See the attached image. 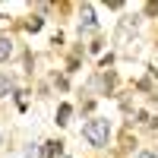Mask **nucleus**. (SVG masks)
Masks as SVG:
<instances>
[{"mask_svg":"<svg viewBox=\"0 0 158 158\" xmlns=\"http://www.w3.org/2000/svg\"><path fill=\"white\" fill-rule=\"evenodd\" d=\"M82 136L92 142V146H108V136H111V127H108V120H101V117H95V120H89L85 127H82Z\"/></svg>","mask_w":158,"mask_h":158,"instance_id":"f257e3e1","label":"nucleus"},{"mask_svg":"<svg viewBox=\"0 0 158 158\" xmlns=\"http://www.w3.org/2000/svg\"><path fill=\"white\" fill-rule=\"evenodd\" d=\"M79 29H85V32H89V29H95V10H92L89 3L82 6V25H79Z\"/></svg>","mask_w":158,"mask_h":158,"instance_id":"f03ea898","label":"nucleus"},{"mask_svg":"<svg viewBox=\"0 0 158 158\" xmlns=\"http://www.w3.org/2000/svg\"><path fill=\"white\" fill-rule=\"evenodd\" d=\"M10 57H13V38L0 35V60H10Z\"/></svg>","mask_w":158,"mask_h":158,"instance_id":"7ed1b4c3","label":"nucleus"},{"mask_svg":"<svg viewBox=\"0 0 158 158\" xmlns=\"http://www.w3.org/2000/svg\"><path fill=\"white\" fill-rule=\"evenodd\" d=\"M41 25H44V19H41V16H29V19L22 22V29L35 35V32H41Z\"/></svg>","mask_w":158,"mask_h":158,"instance_id":"20e7f679","label":"nucleus"},{"mask_svg":"<svg viewBox=\"0 0 158 158\" xmlns=\"http://www.w3.org/2000/svg\"><path fill=\"white\" fill-rule=\"evenodd\" d=\"M70 114H73L70 104H60V108H57V123H60V127H67V123H70Z\"/></svg>","mask_w":158,"mask_h":158,"instance_id":"39448f33","label":"nucleus"},{"mask_svg":"<svg viewBox=\"0 0 158 158\" xmlns=\"http://www.w3.org/2000/svg\"><path fill=\"white\" fill-rule=\"evenodd\" d=\"M60 149H63L60 142H44V149H41V155H44V158H54V155H60Z\"/></svg>","mask_w":158,"mask_h":158,"instance_id":"423d86ee","label":"nucleus"},{"mask_svg":"<svg viewBox=\"0 0 158 158\" xmlns=\"http://www.w3.org/2000/svg\"><path fill=\"white\" fill-rule=\"evenodd\" d=\"M10 92H13V82H10L6 76H0V98H6Z\"/></svg>","mask_w":158,"mask_h":158,"instance_id":"0eeeda50","label":"nucleus"},{"mask_svg":"<svg viewBox=\"0 0 158 158\" xmlns=\"http://www.w3.org/2000/svg\"><path fill=\"white\" fill-rule=\"evenodd\" d=\"M155 13H158V3H155V0H152V3H146V16H155Z\"/></svg>","mask_w":158,"mask_h":158,"instance_id":"6e6552de","label":"nucleus"},{"mask_svg":"<svg viewBox=\"0 0 158 158\" xmlns=\"http://www.w3.org/2000/svg\"><path fill=\"white\" fill-rule=\"evenodd\" d=\"M136 158H158L155 152H136Z\"/></svg>","mask_w":158,"mask_h":158,"instance_id":"1a4fd4ad","label":"nucleus"},{"mask_svg":"<svg viewBox=\"0 0 158 158\" xmlns=\"http://www.w3.org/2000/svg\"><path fill=\"white\" fill-rule=\"evenodd\" d=\"M152 98H155V101H158V92H155V95H152Z\"/></svg>","mask_w":158,"mask_h":158,"instance_id":"9d476101","label":"nucleus"}]
</instances>
